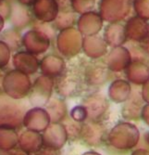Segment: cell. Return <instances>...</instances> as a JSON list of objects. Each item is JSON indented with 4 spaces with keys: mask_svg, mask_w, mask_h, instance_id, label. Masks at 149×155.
<instances>
[{
    "mask_svg": "<svg viewBox=\"0 0 149 155\" xmlns=\"http://www.w3.org/2000/svg\"><path fill=\"white\" fill-rule=\"evenodd\" d=\"M5 155H28V154L23 151V152H16V153H8V154H5Z\"/></svg>",
    "mask_w": 149,
    "mask_h": 155,
    "instance_id": "3",
    "label": "cell"
},
{
    "mask_svg": "<svg viewBox=\"0 0 149 155\" xmlns=\"http://www.w3.org/2000/svg\"><path fill=\"white\" fill-rule=\"evenodd\" d=\"M49 115L45 110L35 108L27 112L22 122L30 130L38 132L46 130L47 124H49Z\"/></svg>",
    "mask_w": 149,
    "mask_h": 155,
    "instance_id": "1",
    "label": "cell"
},
{
    "mask_svg": "<svg viewBox=\"0 0 149 155\" xmlns=\"http://www.w3.org/2000/svg\"><path fill=\"white\" fill-rule=\"evenodd\" d=\"M17 134L8 125L0 126V149L8 150L17 145Z\"/></svg>",
    "mask_w": 149,
    "mask_h": 155,
    "instance_id": "2",
    "label": "cell"
}]
</instances>
